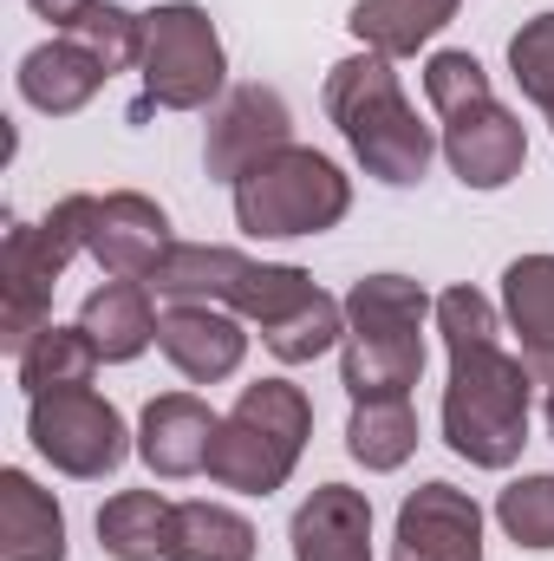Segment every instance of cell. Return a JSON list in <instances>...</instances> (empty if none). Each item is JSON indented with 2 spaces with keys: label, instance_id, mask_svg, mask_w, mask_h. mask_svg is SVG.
I'll return each mask as SVG.
<instances>
[{
  "label": "cell",
  "instance_id": "16",
  "mask_svg": "<svg viewBox=\"0 0 554 561\" xmlns=\"http://www.w3.org/2000/svg\"><path fill=\"white\" fill-rule=\"evenodd\" d=\"M249 268H255V262H249L242 249H222V242H176L143 287H150L157 300H170V307H235Z\"/></svg>",
  "mask_w": 554,
  "mask_h": 561
},
{
  "label": "cell",
  "instance_id": "9",
  "mask_svg": "<svg viewBox=\"0 0 554 561\" xmlns=\"http://www.w3.org/2000/svg\"><path fill=\"white\" fill-rule=\"evenodd\" d=\"M26 437H33V450L53 463V470H66V477H85V483H99V477H112L118 463H125V419H118V405L112 399H99L92 386H72V392H46V399H33V412H26Z\"/></svg>",
  "mask_w": 554,
  "mask_h": 561
},
{
  "label": "cell",
  "instance_id": "14",
  "mask_svg": "<svg viewBox=\"0 0 554 561\" xmlns=\"http://www.w3.org/2000/svg\"><path fill=\"white\" fill-rule=\"evenodd\" d=\"M287 542H293V561H372V503H366V490L320 483L293 510Z\"/></svg>",
  "mask_w": 554,
  "mask_h": 561
},
{
  "label": "cell",
  "instance_id": "21",
  "mask_svg": "<svg viewBox=\"0 0 554 561\" xmlns=\"http://www.w3.org/2000/svg\"><path fill=\"white\" fill-rule=\"evenodd\" d=\"M450 20H457V0H359L346 26L366 39V53L405 59L424 39H437Z\"/></svg>",
  "mask_w": 554,
  "mask_h": 561
},
{
  "label": "cell",
  "instance_id": "11",
  "mask_svg": "<svg viewBox=\"0 0 554 561\" xmlns=\"http://www.w3.org/2000/svg\"><path fill=\"white\" fill-rule=\"evenodd\" d=\"M170 249H176L170 242V216L150 196H138V190L92 196V209H85V255L112 280H150Z\"/></svg>",
  "mask_w": 554,
  "mask_h": 561
},
{
  "label": "cell",
  "instance_id": "6",
  "mask_svg": "<svg viewBox=\"0 0 554 561\" xmlns=\"http://www.w3.org/2000/svg\"><path fill=\"white\" fill-rule=\"evenodd\" d=\"M85 209L92 196H59L46 222H13L0 242V346L13 359L53 327V287L72 268V255H85Z\"/></svg>",
  "mask_w": 554,
  "mask_h": 561
},
{
  "label": "cell",
  "instance_id": "7",
  "mask_svg": "<svg viewBox=\"0 0 554 561\" xmlns=\"http://www.w3.org/2000/svg\"><path fill=\"white\" fill-rule=\"evenodd\" d=\"M353 209V183L333 157L287 144L235 183V222L249 236H320Z\"/></svg>",
  "mask_w": 554,
  "mask_h": 561
},
{
  "label": "cell",
  "instance_id": "29",
  "mask_svg": "<svg viewBox=\"0 0 554 561\" xmlns=\"http://www.w3.org/2000/svg\"><path fill=\"white\" fill-rule=\"evenodd\" d=\"M509 72H516V85H522L529 105L554 112V13L529 20V26L509 39Z\"/></svg>",
  "mask_w": 554,
  "mask_h": 561
},
{
  "label": "cell",
  "instance_id": "15",
  "mask_svg": "<svg viewBox=\"0 0 554 561\" xmlns=\"http://www.w3.org/2000/svg\"><path fill=\"white\" fill-rule=\"evenodd\" d=\"M216 424L222 419H209L203 399L163 392V399L143 405V419H138V457L157 470V477H196V470H209Z\"/></svg>",
  "mask_w": 554,
  "mask_h": 561
},
{
  "label": "cell",
  "instance_id": "13",
  "mask_svg": "<svg viewBox=\"0 0 554 561\" xmlns=\"http://www.w3.org/2000/svg\"><path fill=\"white\" fill-rule=\"evenodd\" d=\"M157 346H163V359H170L183 379L216 386V379H229V373L242 366L249 333H242V320L222 313V307H170V313L157 320Z\"/></svg>",
  "mask_w": 554,
  "mask_h": 561
},
{
  "label": "cell",
  "instance_id": "20",
  "mask_svg": "<svg viewBox=\"0 0 554 561\" xmlns=\"http://www.w3.org/2000/svg\"><path fill=\"white\" fill-rule=\"evenodd\" d=\"M176 542V503L157 490H125L99 510V549L112 561H170Z\"/></svg>",
  "mask_w": 554,
  "mask_h": 561
},
{
  "label": "cell",
  "instance_id": "17",
  "mask_svg": "<svg viewBox=\"0 0 554 561\" xmlns=\"http://www.w3.org/2000/svg\"><path fill=\"white\" fill-rule=\"evenodd\" d=\"M105 79H112V72L99 66V53H85L72 33L33 46V53L20 59V99H26L33 112H46V118H72L79 105L99 99Z\"/></svg>",
  "mask_w": 554,
  "mask_h": 561
},
{
  "label": "cell",
  "instance_id": "33",
  "mask_svg": "<svg viewBox=\"0 0 554 561\" xmlns=\"http://www.w3.org/2000/svg\"><path fill=\"white\" fill-rule=\"evenodd\" d=\"M549 118H554V112H549Z\"/></svg>",
  "mask_w": 554,
  "mask_h": 561
},
{
  "label": "cell",
  "instance_id": "26",
  "mask_svg": "<svg viewBox=\"0 0 554 561\" xmlns=\"http://www.w3.org/2000/svg\"><path fill=\"white\" fill-rule=\"evenodd\" d=\"M66 33H72L85 53H99V66H105V72L143 66V13H125L118 0H92Z\"/></svg>",
  "mask_w": 554,
  "mask_h": 561
},
{
  "label": "cell",
  "instance_id": "2",
  "mask_svg": "<svg viewBox=\"0 0 554 561\" xmlns=\"http://www.w3.org/2000/svg\"><path fill=\"white\" fill-rule=\"evenodd\" d=\"M326 118L339 125V138L353 144V157L366 163V176L392 183V190H412L430 170V125H417L412 99L392 72L385 53H353L326 72Z\"/></svg>",
  "mask_w": 554,
  "mask_h": 561
},
{
  "label": "cell",
  "instance_id": "30",
  "mask_svg": "<svg viewBox=\"0 0 554 561\" xmlns=\"http://www.w3.org/2000/svg\"><path fill=\"white\" fill-rule=\"evenodd\" d=\"M85 7H92V0H33V13H39V20H53V26H72Z\"/></svg>",
  "mask_w": 554,
  "mask_h": 561
},
{
  "label": "cell",
  "instance_id": "4",
  "mask_svg": "<svg viewBox=\"0 0 554 561\" xmlns=\"http://www.w3.org/2000/svg\"><path fill=\"white\" fill-rule=\"evenodd\" d=\"M424 92H430V112L443 118V157L463 190H503L522 176L529 163L522 118L489 92V72L470 53H430Z\"/></svg>",
  "mask_w": 554,
  "mask_h": 561
},
{
  "label": "cell",
  "instance_id": "3",
  "mask_svg": "<svg viewBox=\"0 0 554 561\" xmlns=\"http://www.w3.org/2000/svg\"><path fill=\"white\" fill-rule=\"evenodd\" d=\"M437 313V300L412 275H366L346 294V359H339V386L353 392V405L366 399H412L417 373H424V320Z\"/></svg>",
  "mask_w": 554,
  "mask_h": 561
},
{
  "label": "cell",
  "instance_id": "1",
  "mask_svg": "<svg viewBox=\"0 0 554 561\" xmlns=\"http://www.w3.org/2000/svg\"><path fill=\"white\" fill-rule=\"evenodd\" d=\"M437 333L450 346L443 386V444L476 470H509L529 444V366L496 346V307L476 287L437 294Z\"/></svg>",
  "mask_w": 554,
  "mask_h": 561
},
{
  "label": "cell",
  "instance_id": "32",
  "mask_svg": "<svg viewBox=\"0 0 554 561\" xmlns=\"http://www.w3.org/2000/svg\"><path fill=\"white\" fill-rule=\"evenodd\" d=\"M549 437H554V392H549Z\"/></svg>",
  "mask_w": 554,
  "mask_h": 561
},
{
  "label": "cell",
  "instance_id": "5",
  "mask_svg": "<svg viewBox=\"0 0 554 561\" xmlns=\"http://www.w3.org/2000/svg\"><path fill=\"white\" fill-rule=\"evenodd\" d=\"M307 437H313L307 392L287 386V379H255V386H242L235 412L216 424L209 477L222 490H242V496H275L280 483L293 477Z\"/></svg>",
  "mask_w": 554,
  "mask_h": 561
},
{
  "label": "cell",
  "instance_id": "25",
  "mask_svg": "<svg viewBox=\"0 0 554 561\" xmlns=\"http://www.w3.org/2000/svg\"><path fill=\"white\" fill-rule=\"evenodd\" d=\"M503 307L522 333V353L554 346V255H522L503 268Z\"/></svg>",
  "mask_w": 554,
  "mask_h": 561
},
{
  "label": "cell",
  "instance_id": "10",
  "mask_svg": "<svg viewBox=\"0 0 554 561\" xmlns=\"http://www.w3.org/2000/svg\"><path fill=\"white\" fill-rule=\"evenodd\" d=\"M293 144V118H287V99L275 85H235L222 92V105L209 112V138H203V170L216 183H242L262 157H275Z\"/></svg>",
  "mask_w": 554,
  "mask_h": 561
},
{
  "label": "cell",
  "instance_id": "19",
  "mask_svg": "<svg viewBox=\"0 0 554 561\" xmlns=\"http://www.w3.org/2000/svg\"><path fill=\"white\" fill-rule=\"evenodd\" d=\"M79 327L92 333L99 359H112V366L138 359L143 346L157 340L150 287H143V280H105V287H92V294H85V307H79Z\"/></svg>",
  "mask_w": 554,
  "mask_h": 561
},
{
  "label": "cell",
  "instance_id": "24",
  "mask_svg": "<svg viewBox=\"0 0 554 561\" xmlns=\"http://www.w3.org/2000/svg\"><path fill=\"white\" fill-rule=\"evenodd\" d=\"M346 450H353L366 470H399V463L417 450V412H412V399H366V405H353Z\"/></svg>",
  "mask_w": 554,
  "mask_h": 561
},
{
  "label": "cell",
  "instance_id": "23",
  "mask_svg": "<svg viewBox=\"0 0 554 561\" xmlns=\"http://www.w3.org/2000/svg\"><path fill=\"white\" fill-rule=\"evenodd\" d=\"M170 561H255V523L222 503H176Z\"/></svg>",
  "mask_w": 554,
  "mask_h": 561
},
{
  "label": "cell",
  "instance_id": "28",
  "mask_svg": "<svg viewBox=\"0 0 554 561\" xmlns=\"http://www.w3.org/2000/svg\"><path fill=\"white\" fill-rule=\"evenodd\" d=\"M496 523L516 549H554V477H516L496 496Z\"/></svg>",
  "mask_w": 554,
  "mask_h": 561
},
{
  "label": "cell",
  "instance_id": "8",
  "mask_svg": "<svg viewBox=\"0 0 554 561\" xmlns=\"http://www.w3.org/2000/svg\"><path fill=\"white\" fill-rule=\"evenodd\" d=\"M222 33L196 0H170L157 13H143V112H203L222 92Z\"/></svg>",
  "mask_w": 554,
  "mask_h": 561
},
{
  "label": "cell",
  "instance_id": "27",
  "mask_svg": "<svg viewBox=\"0 0 554 561\" xmlns=\"http://www.w3.org/2000/svg\"><path fill=\"white\" fill-rule=\"evenodd\" d=\"M346 340V300H333V294H320L313 307H300L287 327L268 333V353H275L280 366H307V359H320L326 346H339Z\"/></svg>",
  "mask_w": 554,
  "mask_h": 561
},
{
  "label": "cell",
  "instance_id": "18",
  "mask_svg": "<svg viewBox=\"0 0 554 561\" xmlns=\"http://www.w3.org/2000/svg\"><path fill=\"white\" fill-rule=\"evenodd\" d=\"M0 561H66V516L26 470H0Z\"/></svg>",
  "mask_w": 554,
  "mask_h": 561
},
{
  "label": "cell",
  "instance_id": "22",
  "mask_svg": "<svg viewBox=\"0 0 554 561\" xmlns=\"http://www.w3.org/2000/svg\"><path fill=\"white\" fill-rule=\"evenodd\" d=\"M92 373H99V346H92L85 327H46V333L20 353V386H26V399L92 386Z\"/></svg>",
  "mask_w": 554,
  "mask_h": 561
},
{
  "label": "cell",
  "instance_id": "31",
  "mask_svg": "<svg viewBox=\"0 0 554 561\" xmlns=\"http://www.w3.org/2000/svg\"><path fill=\"white\" fill-rule=\"evenodd\" d=\"M522 366H529V379H535L542 392H554V346H542V353H522Z\"/></svg>",
  "mask_w": 554,
  "mask_h": 561
},
{
  "label": "cell",
  "instance_id": "12",
  "mask_svg": "<svg viewBox=\"0 0 554 561\" xmlns=\"http://www.w3.org/2000/svg\"><path fill=\"white\" fill-rule=\"evenodd\" d=\"M399 561H483V510L457 483H424L399 510Z\"/></svg>",
  "mask_w": 554,
  "mask_h": 561
}]
</instances>
